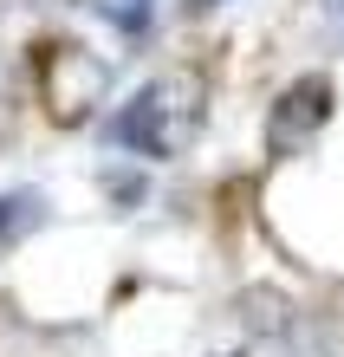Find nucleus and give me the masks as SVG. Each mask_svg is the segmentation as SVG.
<instances>
[{
	"label": "nucleus",
	"instance_id": "obj_1",
	"mask_svg": "<svg viewBox=\"0 0 344 357\" xmlns=\"http://www.w3.org/2000/svg\"><path fill=\"white\" fill-rule=\"evenodd\" d=\"M182 123H195V104L182 111V85H149V91H137L117 111L111 137L124 143V150H137V156H176Z\"/></svg>",
	"mask_w": 344,
	"mask_h": 357
},
{
	"label": "nucleus",
	"instance_id": "obj_2",
	"mask_svg": "<svg viewBox=\"0 0 344 357\" xmlns=\"http://www.w3.org/2000/svg\"><path fill=\"white\" fill-rule=\"evenodd\" d=\"M39 215H46V202L27 195V188H20V195H0V254H7L27 227H39Z\"/></svg>",
	"mask_w": 344,
	"mask_h": 357
},
{
	"label": "nucleus",
	"instance_id": "obj_3",
	"mask_svg": "<svg viewBox=\"0 0 344 357\" xmlns=\"http://www.w3.org/2000/svg\"><path fill=\"white\" fill-rule=\"evenodd\" d=\"M98 13L111 20V26H124V33H143L149 26V0H98Z\"/></svg>",
	"mask_w": 344,
	"mask_h": 357
},
{
	"label": "nucleus",
	"instance_id": "obj_4",
	"mask_svg": "<svg viewBox=\"0 0 344 357\" xmlns=\"http://www.w3.org/2000/svg\"><path fill=\"white\" fill-rule=\"evenodd\" d=\"M338 26H344V0H338Z\"/></svg>",
	"mask_w": 344,
	"mask_h": 357
},
{
	"label": "nucleus",
	"instance_id": "obj_5",
	"mask_svg": "<svg viewBox=\"0 0 344 357\" xmlns=\"http://www.w3.org/2000/svg\"><path fill=\"white\" fill-rule=\"evenodd\" d=\"M195 7H214V0H195Z\"/></svg>",
	"mask_w": 344,
	"mask_h": 357
}]
</instances>
